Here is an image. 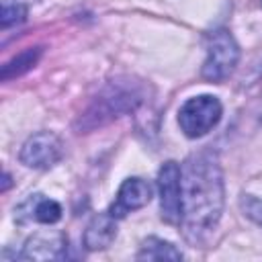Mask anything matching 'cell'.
Segmentation results:
<instances>
[{
    "label": "cell",
    "mask_w": 262,
    "mask_h": 262,
    "mask_svg": "<svg viewBox=\"0 0 262 262\" xmlns=\"http://www.w3.org/2000/svg\"><path fill=\"white\" fill-rule=\"evenodd\" d=\"M225 186L219 162L211 154L186 160L182 168V219L188 242H203L219 223L223 213Z\"/></svg>",
    "instance_id": "1"
},
{
    "label": "cell",
    "mask_w": 262,
    "mask_h": 262,
    "mask_svg": "<svg viewBox=\"0 0 262 262\" xmlns=\"http://www.w3.org/2000/svg\"><path fill=\"white\" fill-rule=\"evenodd\" d=\"M239 61V45L225 29H217L207 37V57L203 61V78L209 82L225 80Z\"/></svg>",
    "instance_id": "2"
},
{
    "label": "cell",
    "mask_w": 262,
    "mask_h": 262,
    "mask_svg": "<svg viewBox=\"0 0 262 262\" xmlns=\"http://www.w3.org/2000/svg\"><path fill=\"white\" fill-rule=\"evenodd\" d=\"M221 115H223L221 100L213 94H201V96L188 98L180 106L178 125L186 137L196 139L207 135L221 121Z\"/></svg>",
    "instance_id": "3"
},
{
    "label": "cell",
    "mask_w": 262,
    "mask_h": 262,
    "mask_svg": "<svg viewBox=\"0 0 262 262\" xmlns=\"http://www.w3.org/2000/svg\"><path fill=\"white\" fill-rule=\"evenodd\" d=\"M160 215L170 225H180L182 219V170L176 162L162 164L158 172Z\"/></svg>",
    "instance_id": "4"
},
{
    "label": "cell",
    "mask_w": 262,
    "mask_h": 262,
    "mask_svg": "<svg viewBox=\"0 0 262 262\" xmlns=\"http://www.w3.org/2000/svg\"><path fill=\"white\" fill-rule=\"evenodd\" d=\"M59 158H61V141L51 131H39L31 135L23 143L18 154V160L27 168H35V170H47L55 166Z\"/></svg>",
    "instance_id": "5"
},
{
    "label": "cell",
    "mask_w": 262,
    "mask_h": 262,
    "mask_svg": "<svg viewBox=\"0 0 262 262\" xmlns=\"http://www.w3.org/2000/svg\"><path fill=\"white\" fill-rule=\"evenodd\" d=\"M151 184L139 176H133V178H127L123 180V184L119 186L117 190V196H115V203L111 205L108 213L115 217V219H121L125 217L127 213L131 211H137L141 207H145L149 201H151Z\"/></svg>",
    "instance_id": "6"
},
{
    "label": "cell",
    "mask_w": 262,
    "mask_h": 262,
    "mask_svg": "<svg viewBox=\"0 0 262 262\" xmlns=\"http://www.w3.org/2000/svg\"><path fill=\"white\" fill-rule=\"evenodd\" d=\"M137 100H139V96L133 90L121 88L119 84L117 86H111L106 90V94L96 100L94 108H90L86 113V119H92L90 125H100L102 119H113V117H119L121 113L133 108Z\"/></svg>",
    "instance_id": "7"
},
{
    "label": "cell",
    "mask_w": 262,
    "mask_h": 262,
    "mask_svg": "<svg viewBox=\"0 0 262 262\" xmlns=\"http://www.w3.org/2000/svg\"><path fill=\"white\" fill-rule=\"evenodd\" d=\"M68 250V239L59 231H45L31 235L20 252L23 260H61Z\"/></svg>",
    "instance_id": "8"
},
{
    "label": "cell",
    "mask_w": 262,
    "mask_h": 262,
    "mask_svg": "<svg viewBox=\"0 0 262 262\" xmlns=\"http://www.w3.org/2000/svg\"><path fill=\"white\" fill-rule=\"evenodd\" d=\"M18 221H37L45 225H53L61 219V205L43 194H31L14 215Z\"/></svg>",
    "instance_id": "9"
},
{
    "label": "cell",
    "mask_w": 262,
    "mask_h": 262,
    "mask_svg": "<svg viewBox=\"0 0 262 262\" xmlns=\"http://www.w3.org/2000/svg\"><path fill=\"white\" fill-rule=\"evenodd\" d=\"M117 237V219L106 211L92 217L84 231V246L88 250H104Z\"/></svg>",
    "instance_id": "10"
},
{
    "label": "cell",
    "mask_w": 262,
    "mask_h": 262,
    "mask_svg": "<svg viewBox=\"0 0 262 262\" xmlns=\"http://www.w3.org/2000/svg\"><path fill=\"white\" fill-rule=\"evenodd\" d=\"M137 260H182V252L174 248V244L162 239V237H147L143 239Z\"/></svg>",
    "instance_id": "11"
},
{
    "label": "cell",
    "mask_w": 262,
    "mask_h": 262,
    "mask_svg": "<svg viewBox=\"0 0 262 262\" xmlns=\"http://www.w3.org/2000/svg\"><path fill=\"white\" fill-rule=\"evenodd\" d=\"M39 57H41V47H29V49L20 51L18 55H14L10 61H6V63L2 66L0 78H2L4 82H8V80H12V78H16V76H23V74L29 72L31 68H35V63L39 61Z\"/></svg>",
    "instance_id": "12"
},
{
    "label": "cell",
    "mask_w": 262,
    "mask_h": 262,
    "mask_svg": "<svg viewBox=\"0 0 262 262\" xmlns=\"http://www.w3.org/2000/svg\"><path fill=\"white\" fill-rule=\"evenodd\" d=\"M27 18V8L20 2L2 0V12H0V25L2 29H8L12 25H20Z\"/></svg>",
    "instance_id": "13"
},
{
    "label": "cell",
    "mask_w": 262,
    "mask_h": 262,
    "mask_svg": "<svg viewBox=\"0 0 262 262\" xmlns=\"http://www.w3.org/2000/svg\"><path fill=\"white\" fill-rule=\"evenodd\" d=\"M239 207H242V211L248 219H252L256 225L262 227V201L260 199H256L252 194H242Z\"/></svg>",
    "instance_id": "14"
},
{
    "label": "cell",
    "mask_w": 262,
    "mask_h": 262,
    "mask_svg": "<svg viewBox=\"0 0 262 262\" xmlns=\"http://www.w3.org/2000/svg\"><path fill=\"white\" fill-rule=\"evenodd\" d=\"M260 119H262V104H260Z\"/></svg>",
    "instance_id": "15"
}]
</instances>
